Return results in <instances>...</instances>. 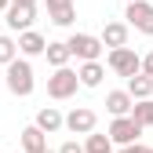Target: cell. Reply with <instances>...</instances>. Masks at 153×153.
<instances>
[{
  "label": "cell",
  "mask_w": 153,
  "mask_h": 153,
  "mask_svg": "<svg viewBox=\"0 0 153 153\" xmlns=\"http://www.w3.org/2000/svg\"><path fill=\"white\" fill-rule=\"evenodd\" d=\"M106 62H109V69L117 73V76H135V73H142V59L128 44L124 48H109V59Z\"/></svg>",
  "instance_id": "obj_3"
},
{
  "label": "cell",
  "mask_w": 153,
  "mask_h": 153,
  "mask_svg": "<svg viewBox=\"0 0 153 153\" xmlns=\"http://www.w3.org/2000/svg\"><path fill=\"white\" fill-rule=\"evenodd\" d=\"M76 73H80V84H84V88H99V84H102V76H106V69H102L99 59H95V62H84Z\"/></svg>",
  "instance_id": "obj_15"
},
{
  "label": "cell",
  "mask_w": 153,
  "mask_h": 153,
  "mask_svg": "<svg viewBox=\"0 0 153 153\" xmlns=\"http://www.w3.org/2000/svg\"><path fill=\"white\" fill-rule=\"evenodd\" d=\"M59 153H84V146H76V142H62Z\"/></svg>",
  "instance_id": "obj_22"
},
{
  "label": "cell",
  "mask_w": 153,
  "mask_h": 153,
  "mask_svg": "<svg viewBox=\"0 0 153 153\" xmlns=\"http://www.w3.org/2000/svg\"><path fill=\"white\" fill-rule=\"evenodd\" d=\"M120 153H153V149L142 146V142H128V146H120Z\"/></svg>",
  "instance_id": "obj_21"
},
{
  "label": "cell",
  "mask_w": 153,
  "mask_h": 153,
  "mask_svg": "<svg viewBox=\"0 0 153 153\" xmlns=\"http://www.w3.org/2000/svg\"><path fill=\"white\" fill-rule=\"evenodd\" d=\"M66 4H73V0H48V11L51 7H66Z\"/></svg>",
  "instance_id": "obj_24"
},
{
  "label": "cell",
  "mask_w": 153,
  "mask_h": 153,
  "mask_svg": "<svg viewBox=\"0 0 153 153\" xmlns=\"http://www.w3.org/2000/svg\"><path fill=\"white\" fill-rule=\"evenodd\" d=\"M128 91H131V99H149L153 95V76L149 73H135V76H128Z\"/></svg>",
  "instance_id": "obj_13"
},
{
  "label": "cell",
  "mask_w": 153,
  "mask_h": 153,
  "mask_svg": "<svg viewBox=\"0 0 153 153\" xmlns=\"http://www.w3.org/2000/svg\"><path fill=\"white\" fill-rule=\"evenodd\" d=\"M95 124H99V117H95V109H88V106H76L66 117V128L73 135H88V131H95Z\"/></svg>",
  "instance_id": "obj_8"
},
{
  "label": "cell",
  "mask_w": 153,
  "mask_h": 153,
  "mask_svg": "<svg viewBox=\"0 0 153 153\" xmlns=\"http://www.w3.org/2000/svg\"><path fill=\"white\" fill-rule=\"evenodd\" d=\"M120 4H131V0H120Z\"/></svg>",
  "instance_id": "obj_28"
},
{
  "label": "cell",
  "mask_w": 153,
  "mask_h": 153,
  "mask_svg": "<svg viewBox=\"0 0 153 153\" xmlns=\"http://www.w3.org/2000/svg\"><path fill=\"white\" fill-rule=\"evenodd\" d=\"M131 117H135L142 128H153V99H139L135 109H131Z\"/></svg>",
  "instance_id": "obj_18"
},
{
  "label": "cell",
  "mask_w": 153,
  "mask_h": 153,
  "mask_svg": "<svg viewBox=\"0 0 153 153\" xmlns=\"http://www.w3.org/2000/svg\"><path fill=\"white\" fill-rule=\"evenodd\" d=\"M106 109L113 117H124V113L135 109V99H131V91H109L106 95Z\"/></svg>",
  "instance_id": "obj_10"
},
{
  "label": "cell",
  "mask_w": 153,
  "mask_h": 153,
  "mask_svg": "<svg viewBox=\"0 0 153 153\" xmlns=\"http://www.w3.org/2000/svg\"><path fill=\"white\" fill-rule=\"evenodd\" d=\"M7 7H11V0H0V11H7Z\"/></svg>",
  "instance_id": "obj_25"
},
{
  "label": "cell",
  "mask_w": 153,
  "mask_h": 153,
  "mask_svg": "<svg viewBox=\"0 0 153 153\" xmlns=\"http://www.w3.org/2000/svg\"><path fill=\"white\" fill-rule=\"evenodd\" d=\"M7 26L11 29H18V33H26V29H33V18H36V4H11L7 11Z\"/></svg>",
  "instance_id": "obj_7"
},
{
  "label": "cell",
  "mask_w": 153,
  "mask_h": 153,
  "mask_svg": "<svg viewBox=\"0 0 153 153\" xmlns=\"http://www.w3.org/2000/svg\"><path fill=\"white\" fill-rule=\"evenodd\" d=\"M40 153H59V149H48V146H44V149H40Z\"/></svg>",
  "instance_id": "obj_27"
},
{
  "label": "cell",
  "mask_w": 153,
  "mask_h": 153,
  "mask_svg": "<svg viewBox=\"0 0 153 153\" xmlns=\"http://www.w3.org/2000/svg\"><path fill=\"white\" fill-rule=\"evenodd\" d=\"M84 153H113V139H109V135H95V131H88Z\"/></svg>",
  "instance_id": "obj_16"
},
{
  "label": "cell",
  "mask_w": 153,
  "mask_h": 153,
  "mask_svg": "<svg viewBox=\"0 0 153 153\" xmlns=\"http://www.w3.org/2000/svg\"><path fill=\"white\" fill-rule=\"evenodd\" d=\"M139 135H142V124L131 117V113H124V117H113V124H109V139L117 142V146L139 142Z\"/></svg>",
  "instance_id": "obj_6"
},
{
  "label": "cell",
  "mask_w": 153,
  "mask_h": 153,
  "mask_svg": "<svg viewBox=\"0 0 153 153\" xmlns=\"http://www.w3.org/2000/svg\"><path fill=\"white\" fill-rule=\"evenodd\" d=\"M33 66L26 62V59H15V62H7V91L11 95H18V99H26V95L33 91Z\"/></svg>",
  "instance_id": "obj_1"
},
{
  "label": "cell",
  "mask_w": 153,
  "mask_h": 153,
  "mask_svg": "<svg viewBox=\"0 0 153 153\" xmlns=\"http://www.w3.org/2000/svg\"><path fill=\"white\" fill-rule=\"evenodd\" d=\"M48 15H51V22H55V26H73V18H76L73 4H66V7H51Z\"/></svg>",
  "instance_id": "obj_19"
},
{
  "label": "cell",
  "mask_w": 153,
  "mask_h": 153,
  "mask_svg": "<svg viewBox=\"0 0 153 153\" xmlns=\"http://www.w3.org/2000/svg\"><path fill=\"white\" fill-rule=\"evenodd\" d=\"M44 146H48V131L36 128V124H29V128L22 131V149H26V153H40Z\"/></svg>",
  "instance_id": "obj_11"
},
{
  "label": "cell",
  "mask_w": 153,
  "mask_h": 153,
  "mask_svg": "<svg viewBox=\"0 0 153 153\" xmlns=\"http://www.w3.org/2000/svg\"><path fill=\"white\" fill-rule=\"evenodd\" d=\"M66 44H69V51H73L80 62H95V59L102 55V48H106L102 36H91V33H73Z\"/></svg>",
  "instance_id": "obj_5"
},
{
  "label": "cell",
  "mask_w": 153,
  "mask_h": 153,
  "mask_svg": "<svg viewBox=\"0 0 153 153\" xmlns=\"http://www.w3.org/2000/svg\"><path fill=\"white\" fill-rule=\"evenodd\" d=\"M44 55H48V62H51L55 69H59V66H66V62L73 59V51H69V44H48V51H44Z\"/></svg>",
  "instance_id": "obj_17"
},
{
  "label": "cell",
  "mask_w": 153,
  "mask_h": 153,
  "mask_svg": "<svg viewBox=\"0 0 153 153\" xmlns=\"http://www.w3.org/2000/svg\"><path fill=\"white\" fill-rule=\"evenodd\" d=\"M102 44H106V48H124V44H128V26H124V22H106Z\"/></svg>",
  "instance_id": "obj_14"
},
{
  "label": "cell",
  "mask_w": 153,
  "mask_h": 153,
  "mask_svg": "<svg viewBox=\"0 0 153 153\" xmlns=\"http://www.w3.org/2000/svg\"><path fill=\"white\" fill-rule=\"evenodd\" d=\"M142 73H149V76H153V51H149L146 59H142Z\"/></svg>",
  "instance_id": "obj_23"
},
{
  "label": "cell",
  "mask_w": 153,
  "mask_h": 153,
  "mask_svg": "<svg viewBox=\"0 0 153 153\" xmlns=\"http://www.w3.org/2000/svg\"><path fill=\"white\" fill-rule=\"evenodd\" d=\"M18 51H22L26 59H29V55H44L48 51V40L36 29H26V33H18Z\"/></svg>",
  "instance_id": "obj_9"
},
{
  "label": "cell",
  "mask_w": 153,
  "mask_h": 153,
  "mask_svg": "<svg viewBox=\"0 0 153 153\" xmlns=\"http://www.w3.org/2000/svg\"><path fill=\"white\" fill-rule=\"evenodd\" d=\"M36 128H44L48 135H51V131H59V128H66V117H62V113L55 109V106H44L40 113H36Z\"/></svg>",
  "instance_id": "obj_12"
},
{
  "label": "cell",
  "mask_w": 153,
  "mask_h": 153,
  "mask_svg": "<svg viewBox=\"0 0 153 153\" xmlns=\"http://www.w3.org/2000/svg\"><path fill=\"white\" fill-rule=\"evenodd\" d=\"M124 18H128V26H135L139 33L153 36V0H131V4H124Z\"/></svg>",
  "instance_id": "obj_4"
},
{
  "label": "cell",
  "mask_w": 153,
  "mask_h": 153,
  "mask_svg": "<svg viewBox=\"0 0 153 153\" xmlns=\"http://www.w3.org/2000/svg\"><path fill=\"white\" fill-rule=\"evenodd\" d=\"M11 4H36V0H11Z\"/></svg>",
  "instance_id": "obj_26"
},
{
  "label": "cell",
  "mask_w": 153,
  "mask_h": 153,
  "mask_svg": "<svg viewBox=\"0 0 153 153\" xmlns=\"http://www.w3.org/2000/svg\"><path fill=\"white\" fill-rule=\"evenodd\" d=\"M76 88H84L80 84V73L69 69V66H59L55 76H48V95H51V99H69V95H76Z\"/></svg>",
  "instance_id": "obj_2"
},
{
  "label": "cell",
  "mask_w": 153,
  "mask_h": 153,
  "mask_svg": "<svg viewBox=\"0 0 153 153\" xmlns=\"http://www.w3.org/2000/svg\"><path fill=\"white\" fill-rule=\"evenodd\" d=\"M18 59V44L11 40V36H0V66H7Z\"/></svg>",
  "instance_id": "obj_20"
}]
</instances>
